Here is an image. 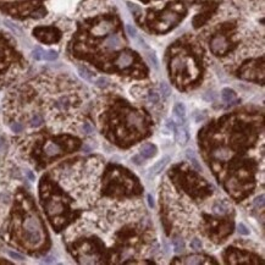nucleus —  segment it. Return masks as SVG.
<instances>
[{"label": "nucleus", "mask_w": 265, "mask_h": 265, "mask_svg": "<svg viewBox=\"0 0 265 265\" xmlns=\"http://www.w3.org/2000/svg\"><path fill=\"white\" fill-rule=\"evenodd\" d=\"M221 98L224 99V101L226 103H231L233 100L236 99V93L235 91L231 89V88H224L221 91Z\"/></svg>", "instance_id": "nucleus-11"}, {"label": "nucleus", "mask_w": 265, "mask_h": 265, "mask_svg": "<svg viewBox=\"0 0 265 265\" xmlns=\"http://www.w3.org/2000/svg\"><path fill=\"white\" fill-rule=\"evenodd\" d=\"M181 263H182V264H207V263H209V262L203 260V258H202L200 255H191V257L184 258Z\"/></svg>", "instance_id": "nucleus-12"}, {"label": "nucleus", "mask_w": 265, "mask_h": 265, "mask_svg": "<svg viewBox=\"0 0 265 265\" xmlns=\"http://www.w3.org/2000/svg\"><path fill=\"white\" fill-rule=\"evenodd\" d=\"M34 35L43 43L51 44L60 39V32L54 27H39L34 30Z\"/></svg>", "instance_id": "nucleus-2"}, {"label": "nucleus", "mask_w": 265, "mask_h": 265, "mask_svg": "<svg viewBox=\"0 0 265 265\" xmlns=\"http://www.w3.org/2000/svg\"><path fill=\"white\" fill-rule=\"evenodd\" d=\"M27 176H28V179H30L31 181H34V179H35V177H34V175L31 172V171H27Z\"/></svg>", "instance_id": "nucleus-31"}, {"label": "nucleus", "mask_w": 265, "mask_h": 265, "mask_svg": "<svg viewBox=\"0 0 265 265\" xmlns=\"http://www.w3.org/2000/svg\"><path fill=\"white\" fill-rule=\"evenodd\" d=\"M32 56H33L35 60H43L44 50L42 49V48H35V49L32 51Z\"/></svg>", "instance_id": "nucleus-20"}, {"label": "nucleus", "mask_w": 265, "mask_h": 265, "mask_svg": "<svg viewBox=\"0 0 265 265\" xmlns=\"http://www.w3.org/2000/svg\"><path fill=\"white\" fill-rule=\"evenodd\" d=\"M174 249L176 253H180L184 249V241L182 238H175L174 239Z\"/></svg>", "instance_id": "nucleus-15"}, {"label": "nucleus", "mask_w": 265, "mask_h": 265, "mask_svg": "<svg viewBox=\"0 0 265 265\" xmlns=\"http://www.w3.org/2000/svg\"><path fill=\"white\" fill-rule=\"evenodd\" d=\"M42 122H43V119H42V116L40 115L34 114V115L32 116V119H31V126H33V127H38V126H40V125H42Z\"/></svg>", "instance_id": "nucleus-19"}, {"label": "nucleus", "mask_w": 265, "mask_h": 265, "mask_svg": "<svg viewBox=\"0 0 265 265\" xmlns=\"http://www.w3.org/2000/svg\"><path fill=\"white\" fill-rule=\"evenodd\" d=\"M160 92H161V95L164 98H169L171 95V88L166 82L160 83Z\"/></svg>", "instance_id": "nucleus-14"}, {"label": "nucleus", "mask_w": 265, "mask_h": 265, "mask_svg": "<svg viewBox=\"0 0 265 265\" xmlns=\"http://www.w3.org/2000/svg\"><path fill=\"white\" fill-rule=\"evenodd\" d=\"M169 161H170V156H165V158H163L161 160H159L155 165L153 166V169L150 170V176H155V175L160 174V172L165 169V166L169 164Z\"/></svg>", "instance_id": "nucleus-7"}, {"label": "nucleus", "mask_w": 265, "mask_h": 265, "mask_svg": "<svg viewBox=\"0 0 265 265\" xmlns=\"http://www.w3.org/2000/svg\"><path fill=\"white\" fill-rule=\"evenodd\" d=\"M213 212H214L215 214H225V213L227 212V208L224 205V203L217 202L215 205L213 207Z\"/></svg>", "instance_id": "nucleus-16"}, {"label": "nucleus", "mask_w": 265, "mask_h": 265, "mask_svg": "<svg viewBox=\"0 0 265 265\" xmlns=\"http://www.w3.org/2000/svg\"><path fill=\"white\" fill-rule=\"evenodd\" d=\"M121 45V39L116 34H110L104 40V47L109 50H115Z\"/></svg>", "instance_id": "nucleus-6"}, {"label": "nucleus", "mask_w": 265, "mask_h": 265, "mask_svg": "<svg viewBox=\"0 0 265 265\" xmlns=\"http://www.w3.org/2000/svg\"><path fill=\"white\" fill-rule=\"evenodd\" d=\"M9 254H10V257H11V258H14V259H17V260H22V259H23V257H22L21 254H18V253H15V252H9Z\"/></svg>", "instance_id": "nucleus-29"}, {"label": "nucleus", "mask_w": 265, "mask_h": 265, "mask_svg": "<svg viewBox=\"0 0 265 265\" xmlns=\"http://www.w3.org/2000/svg\"><path fill=\"white\" fill-rule=\"evenodd\" d=\"M148 59H149V61L151 63V65L155 67V68H158V59H156L155 53H153V51L148 53Z\"/></svg>", "instance_id": "nucleus-22"}, {"label": "nucleus", "mask_w": 265, "mask_h": 265, "mask_svg": "<svg viewBox=\"0 0 265 265\" xmlns=\"http://www.w3.org/2000/svg\"><path fill=\"white\" fill-rule=\"evenodd\" d=\"M44 151H45V154H47V155H49V156H54V155H58V154H60V153H61V148H60L56 143H54V142H49V143L45 146Z\"/></svg>", "instance_id": "nucleus-10"}, {"label": "nucleus", "mask_w": 265, "mask_h": 265, "mask_svg": "<svg viewBox=\"0 0 265 265\" xmlns=\"http://www.w3.org/2000/svg\"><path fill=\"white\" fill-rule=\"evenodd\" d=\"M10 128L12 130V132H15V133L22 132V130H23L22 125H21V123H18V122H12V123L10 125Z\"/></svg>", "instance_id": "nucleus-24"}, {"label": "nucleus", "mask_w": 265, "mask_h": 265, "mask_svg": "<svg viewBox=\"0 0 265 265\" xmlns=\"http://www.w3.org/2000/svg\"><path fill=\"white\" fill-rule=\"evenodd\" d=\"M43 59L44 60H56L58 59V53L55 51V50H47V51H44V56H43Z\"/></svg>", "instance_id": "nucleus-17"}, {"label": "nucleus", "mask_w": 265, "mask_h": 265, "mask_svg": "<svg viewBox=\"0 0 265 265\" xmlns=\"http://www.w3.org/2000/svg\"><path fill=\"white\" fill-rule=\"evenodd\" d=\"M176 130V128H175ZM188 139H189V134L187 132V130L186 128H177L176 130V141H177V143L179 144H181V146H186L187 144V142H188Z\"/></svg>", "instance_id": "nucleus-8"}, {"label": "nucleus", "mask_w": 265, "mask_h": 265, "mask_svg": "<svg viewBox=\"0 0 265 265\" xmlns=\"http://www.w3.org/2000/svg\"><path fill=\"white\" fill-rule=\"evenodd\" d=\"M230 48L229 40L224 35H215L210 40V50L214 55H222Z\"/></svg>", "instance_id": "nucleus-3"}, {"label": "nucleus", "mask_w": 265, "mask_h": 265, "mask_svg": "<svg viewBox=\"0 0 265 265\" xmlns=\"http://www.w3.org/2000/svg\"><path fill=\"white\" fill-rule=\"evenodd\" d=\"M155 154H156V147L153 144H144L141 148V156H143L146 159L153 158Z\"/></svg>", "instance_id": "nucleus-9"}, {"label": "nucleus", "mask_w": 265, "mask_h": 265, "mask_svg": "<svg viewBox=\"0 0 265 265\" xmlns=\"http://www.w3.org/2000/svg\"><path fill=\"white\" fill-rule=\"evenodd\" d=\"M95 84L100 87V88H105L108 84H109V81L105 78V77H99V78H97L95 80Z\"/></svg>", "instance_id": "nucleus-23"}, {"label": "nucleus", "mask_w": 265, "mask_h": 265, "mask_svg": "<svg viewBox=\"0 0 265 265\" xmlns=\"http://www.w3.org/2000/svg\"><path fill=\"white\" fill-rule=\"evenodd\" d=\"M237 231H238L239 235H243V236H248L249 235V230L247 229V226L244 224H242V222H239L237 225Z\"/></svg>", "instance_id": "nucleus-21"}, {"label": "nucleus", "mask_w": 265, "mask_h": 265, "mask_svg": "<svg viewBox=\"0 0 265 265\" xmlns=\"http://www.w3.org/2000/svg\"><path fill=\"white\" fill-rule=\"evenodd\" d=\"M254 204H255V207H258V208H263V207H264V196L258 197V198L255 199Z\"/></svg>", "instance_id": "nucleus-27"}, {"label": "nucleus", "mask_w": 265, "mask_h": 265, "mask_svg": "<svg viewBox=\"0 0 265 265\" xmlns=\"http://www.w3.org/2000/svg\"><path fill=\"white\" fill-rule=\"evenodd\" d=\"M126 31H127V33H128L130 37H132V38H136V37H137V30H136L133 26H131V25H127V26H126Z\"/></svg>", "instance_id": "nucleus-26"}, {"label": "nucleus", "mask_w": 265, "mask_h": 265, "mask_svg": "<svg viewBox=\"0 0 265 265\" xmlns=\"http://www.w3.org/2000/svg\"><path fill=\"white\" fill-rule=\"evenodd\" d=\"M148 100L153 104H158L159 100H160V97L155 91H149L148 92Z\"/></svg>", "instance_id": "nucleus-18"}, {"label": "nucleus", "mask_w": 265, "mask_h": 265, "mask_svg": "<svg viewBox=\"0 0 265 265\" xmlns=\"http://www.w3.org/2000/svg\"><path fill=\"white\" fill-rule=\"evenodd\" d=\"M174 117L176 120V123L182 125L186 117V108L183 103H176L174 106Z\"/></svg>", "instance_id": "nucleus-5"}, {"label": "nucleus", "mask_w": 265, "mask_h": 265, "mask_svg": "<svg viewBox=\"0 0 265 265\" xmlns=\"http://www.w3.org/2000/svg\"><path fill=\"white\" fill-rule=\"evenodd\" d=\"M191 248L193 249V250H199V249L202 248V243H200V239L198 238H196V239H193L192 242H191Z\"/></svg>", "instance_id": "nucleus-25"}, {"label": "nucleus", "mask_w": 265, "mask_h": 265, "mask_svg": "<svg viewBox=\"0 0 265 265\" xmlns=\"http://www.w3.org/2000/svg\"><path fill=\"white\" fill-rule=\"evenodd\" d=\"M186 156H187V159L192 163V165L194 166L198 171H202V166L199 165L198 160H197V158H196V155H194V153H193V150L188 149L186 151Z\"/></svg>", "instance_id": "nucleus-13"}, {"label": "nucleus", "mask_w": 265, "mask_h": 265, "mask_svg": "<svg viewBox=\"0 0 265 265\" xmlns=\"http://www.w3.org/2000/svg\"><path fill=\"white\" fill-rule=\"evenodd\" d=\"M25 231H26V238L30 241L32 244H38L42 241V230L39 226L38 220L31 216L26 220L25 222Z\"/></svg>", "instance_id": "nucleus-1"}, {"label": "nucleus", "mask_w": 265, "mask_h": 265, "mask_svg": "<svg viewBox=\"0 0 265 265\" xmlns=\"http://www.w3.org/2000/svg\"><path fill=\"white\" fill-rule=\"evenodd\" d=\"M148 204H149L150 208H154V200H153V197L148 194Z\"/></svg>", "instance_id": "nucleus-30"}, {"label": "nucleus", "mask_w": 265, "mask_h": 265, "mask_svg": "<svg viewBox=\"0 0 265 265\" xmlns=\"http://www.w3.org/2000/svg\"><path fill=\"white\" fill-rule=\"evenodd\" d=\"M133 63V54L130 51H122L119 54V56L116 58L115 64L119 68H127L128 66H131V64Z\"/></svg>", "instance_id": "nucleus-4"}, {"label": "nucleus", "mask_w": 265, "mask_h": 265, "mask_svg": "<svg viewBox=\"0 0 265 265\" xmlns=\"http://www.w3.org/2000/svg\"><path fill=\"white\" fill-rule=\"evenodd\" d=\"M2 147H4V139H2L1 137H0V149H1Z\"/></svg>", "instance_id": "nucleus-32"}, {"label": "nucleus", "mask_w": 265, "mask_h": 265, "mask_svg": "<svg viewBox=\"0 0 265 265\" xmlns=\"http://www.w3.org/2000/svg\"><path fill=\"white\" fill-rule=\"evenodd\" d=\"M83 131L87 133V134H91V133L93 132V128H92V126L88 122H86V123H83Z\"/></svg>", "instance_id": "nucleus-28"}]
</instances>
